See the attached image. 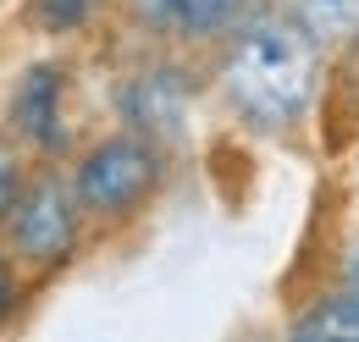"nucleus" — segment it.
I'll return each instance as SVG.
<instances>
[{
    "label": "nucleus",
    "mask_w": 359,
    "mask_h": 342,
    "mask_svg": "<svg viewBox=\"0 0 359 342\" xmlns=\"http://www.w3.org/2000/svg\"><path fill=\"white\" fill-rule=\"evenodd\" d=\"M255 0H133V17L166 39H226Z\"/></svg>",
    "instance_id": "obj_4"
},
{
    "label": "nucleus",
    "mask_w": 359,
    "mask_h": 342,
    "mask_svg": "<svg viewBox=\"0 0 359 342\" xmlns=\"http://www.w3.org/2000/svg\"><path fill=\"white\" fill-rule=\"evenodd\" d=\"M287 11H293L326 50H343V44L359 39V0H287Z\"/></svg>",
    "instance_id": "obj_6"
},
{
    "label": "nucleus",
    "mask_w": 359,
    "mask_h": 342,
    "mask_svg": "<svg viewBox=\"0 0 359 342\" xmlns=\"http://www.w3.org/2000/svg\"><path fill=\"white\" fill-rule=\"evenodd\" d=\"M326 44L293 11H249L216 55V88L238 122L260 132H287L310 116L320 94Z\"/></svg>",
    "instance_id": "obj_1"
},
{
    "label": "nucleus",
    "mask_w": 359,
    "mask_h": 342,
    "mask_svg": "<svg viewBox=\"0 0 359 342\" xmlns=\"http://www.w3.org/2000/svg\"><path fill=\"white\" fill-rule=\"evenodd\" d=\"M11 122L28 144H55L61 138V72L55 67H34L17 94H11Z\"/></svg>",
    "instance_id": "obj_5"
},
{
    "label": "nucleus",
    "mask_w": 359,
    "mask_h": 342,
    "mask_svg": "<svg viewBox=\"0 0 359 342\" xmlns=\"http://www.w3.org/2000/svg\"><path fill=\"white\" fill-rule=\"evenodd\" d=\"M22 188H28V171H22V149H17L11 138H0V226H6L11 205L22 199Z\"/></svg>",
    "instance_id": "obj_8"
},
{
    "label": "nucleus",
    "mask_w": 359,
    "mask_h": 342,
    "mask_svg": "<svg viewBox=\"0 0 359 342\" xmlns=\"http://www.w3.org/2000/svg\"><path fill=\"white\" fill-rule=\"evenodd\" d=\"M161 149L155 138L144 132H111L83 149V160L72 166V188H78V205L94 221H122L149 205V193L161 188Z\"/></svg>",
    "instance_id": "obj_2"
},
{
    "label": "nucleus",
    "mask_w": 359,
    "mask_h": 342,
    "mask_svg": "<svg viewBox=\"0 0 359 342\" xmlns=\"http://www.w3.org/2000/svg\"><path fill=\"white\" fill-rule=\"evenodd\" d=\"M293 337H359V287L315 299L310 315L293 320Z\"/></svg>",
    "instance_id": "obj_7"
},
{
    "label": "nucleus",
    "mask_w": 359,
    "mask_h": 342,
    "mask_svg": "<svg viewBox=\"0 0 359 342\" xmlns=\"http://www.w3.org/2000/svg\"><path fill=\"white\" fill-rule=\"evenodd\" d=\"M348 287H359V243L348 249Z\"/></svg>",
    "instance_id": "obj_9"
},
{
    "label": "nucleus",
    "mask_w": 359,
    "mask_h": 342,
    "mask_svg": "<svg viewBox=\"0 0 359 342\" xmlns=\"http://www.w3.org/2000/svg\"><path fill=\"white\" fill-rule=\"evenodd\" d=\"M0 299H6V276H0Z\"/></svg>",
    "instance_id": "obj_10"
},
{
    "label": "nucleus",
    "mask_w": 359,
    "mask_h": 342,
    "mask_svg": "<svg viewBox=\"0 0 359 342\" xmlns=\"http://www.w3.org/2000/svg\"><path fill=\"white\" fill-rule=\"evenodd\" d=\"M78 221H83V205H78V188L72 177L61 171H39L28 177L22 199L6 215V243L22 265H61L78 243Z\"/></svg>",
    "instance_id": "obj_3"
}]
</instances>
